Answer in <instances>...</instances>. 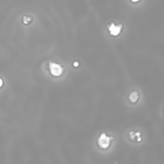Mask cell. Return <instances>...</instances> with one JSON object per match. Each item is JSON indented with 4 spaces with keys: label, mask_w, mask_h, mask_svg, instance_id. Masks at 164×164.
<instances>
[{
    "label": "cell",
    "mask_w": 164,
    "mask_h": 164,
    "mask_svg": "<svg viewBox=\"0 0 164 164\" xmlns=\"http://www.w3.org/2000/svg\"><path fill=\"white\" fill-rule=\"evenodd\" d=\"M112 139V137H108L105 133H102L99 138L97 143L103 149H107L110 146V142H111V140Z\"/></svg>",
    "instance_id": "1"
},
{
    "label": "cell",
    "mask_w": 164,
    "mask_h": 164,
    "mask_svg": "<svg viewBox=\"0 0 164 164\" xmlns=\"http://www.w3.org/2000/svg\"><path fill=\"white\" fill-rule=\"evenodd\" d=\"M49 69L51 74L54 76H59L63 73V68L62 66L56 63H50Z\"/></svg>",
    "instance_id": "2"
},
{
    "label": "cell",
    "mask_w": 164,
    "mask_h": 164,
    "mask_svg": "<svg viewBox=\"0 0 164 164\" xmlns=\"http://www.w3.org/2000/svg\"><path fill=\"white\" fill-rule=\"evenodd\" d=\"M122 25H119L116 26L113 23H112L111 25L109 26L108 30L110 31V33L113 36H117L118 35L121 33L122 30Z\"/></svg>",
    "instance_id": "3"
},
{
    "label": "cell",
    "mask_w": 164,
    "mask_h": 164,
    "mask_svg": "<svg viewBox=\"0 0 164 164\" xmlns=\"http://www.w3.org/2000/svg\"><path fill=\"white\" fill-rule=\"evenodd\" d=\"M138 98H139V96H138V94L137 92H133L130 94V96H129V99H130V101L133 103H136Z\"/></svg>",
    "instance_id": "4"
},
{
    "label": "cell",
    "mask_w": 164,
    "mask_h": 164,
    "mask_svg": "<svg viewBox=\"0 0 164 164\" xmlns=\"http://www.w3.org/2000/svg\"><path fill=\"white\" fill-rule=\"evenodd\" d=\"M73 65H74V67H78V65H79V64H78V62H74V64H73Z\"/></svg>",
    "instance_id": "5"
},
{
    "label": "cell",
    "mask_w": 164,
    "mask_h": 164,
    "mask_svg": "<svg viewBox=\"0 0 164 164\" xmlns=\"http://www.w3.org/2000/svg\"><path fill=\"white\" fill-rule=\"evenodd\" d=\"M3 85V80L2 79L0 78V87H1Z\"/></svg>",
    "instance_id": "6"
},
{
    "label": "cell",
    "mask_w": 164,
    "mask_h": 164,
    "mask_svg": "<svg viewBox=\"0 0 164 164\" xmlns=\"http://www.w3.org/2000/svg\"><path fill=\"white\" fill-rule=\"evenodd\" d=\"M131 1H133V2H137V1H139V0H131Z\"/></svg>",
    "instance_id": "7"
}]
</instances>
